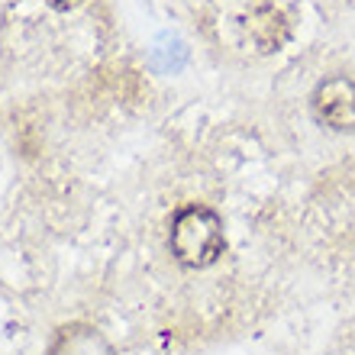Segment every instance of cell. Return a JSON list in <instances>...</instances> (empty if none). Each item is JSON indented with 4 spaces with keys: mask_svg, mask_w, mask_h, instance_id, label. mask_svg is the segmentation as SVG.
I'll return each mask as SVG.
<instances>
[{
    "mask_svg": "<svg viewBox=\"0 0 355 355\" xmlns=\"http://www.w3.org/2000/svg\"><path fill=\"white\" fill-rule=\"evenodd\" d=\"M46 7H52V10H58V13H68V10H75V7H81L85 0H42Z\"/></svg>",
    "mask_w": 355,
    "mask_h": 355,
    "instance_id": "8992f818",
    "label": "cell"
},
{
    "mask_svg": "<svg viewBox=\"0 0 355 355\" xmlns=\"http://www.w3.org/2000/svg\"><path fill=\"white\" fill-rule=\"evenodd\" d=\"M149 58H152V68H155L159 75H178V71L187 65V46L178 36L165 33V36L155 39Z\"/></svg>",
    "mask_w": 355,
    "mask_h": 355,
    "instance_id": "5b68a950",
    "label": "cell"
},
{
    "mask_svg": "<svg viewBox=\"0 0 355 355\" xmlns=\"http://www.w3.org/2000/svg\"><path fill=\"white\" fill-rule=\"evenodd\" d=\"M243 33L259 52H278L291 39V23L278 7H255L249 17L243 19Z\"/></svg>",
    "mask_w": 355,
    "mask_h": 355,
    "instance_id": "277c9868",
    "label": "cell"
},
{
    "mask_svg": "<svg viewBox=\"0 0 355 355\" xmlns=\"http://www.w3.org/2000/svg\"><path fill=\"white\" fill-rule=\"evenodd\" d=\"M310 110L320 126L333 132H355V78L329 75L310 94Z\"/></svg>",
    "mask_w": 355,
    "mask_h": 355,
    "instance_id": "7a4b0ae2",
    "label": "cell"
},
{
    "mask_svg": "<svg viewBox=\"0 0 355 355\" xmlns=\"http://www.w3.org/2000/svg\"><path fill=\"white\" fill-rule=\"evenodd\" d=\"M46 355H116V349L94 323L71 320V323H62L55 329Z\"/></svg>",
    "mask_w": 355,
    "mask_h": 355,
    "instance_id": "3957f363",
    "label": "cell"
},
{
    "mask_svg": "<svg viewBox=\"0 0 355 355\" xmlns=\"http://www.w3.org/2000/svg\"><path fill=\"white\" fill-rule=\"evenodd\" d=\"M168 249L181 268H210L226 249L223 216L204 204H184L171 216Z\"/></svg>",
    "mask_w": 355,
    "mask_h": 355,
    "instance_id": "6da1fadb",
    "label": "cell"
}]
</instances>
